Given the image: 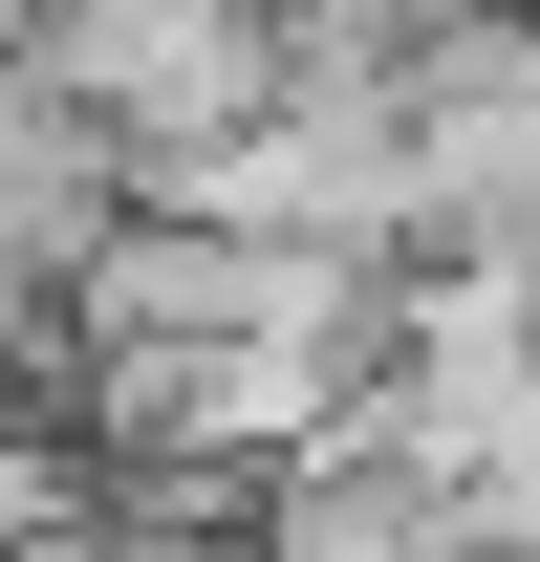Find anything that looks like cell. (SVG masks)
<instances>
[{"label":"cell","instance_id":"cell-1","mask_svg":"<svg viewBox=\"0 0 540 562\" xmlns=\"http://www.w3.org/2000/svg\"><path fill=\"white\" fill-rule=\"evenodd\" d=\"M22 87H44L131 195H173L216 131H260V22H238V0H44V22H22Z\"/></svg>","mask_w":540,"mask_h":562},{"label":"cell","instance_id":"cell-2","mask_svg":"<svg viewBox=\"0 0 540 562\" xmlns=\"http://www.w3.org/2000/svg\"><path fill=\"white\" fill-rule=\"evenodd\" d=\"M87 541H109V519H87ZM109 562H260V519H238V541H109Z\"/></svg>","mask_w":540,"mask_h":562},{"label":"cell","instance_id":"cell-3","mask_svg":"<svg viewBox=\"0 0 540 562\" xmlns=\"http://www.w3.org/2000/svg\"><path fill=\"white\" fill-rule=\"evenodd\" d=\"M22 22H44V0H0V66H22Z\"/></svg>","mask_w":540,"mask_h":562}]
</instances>
